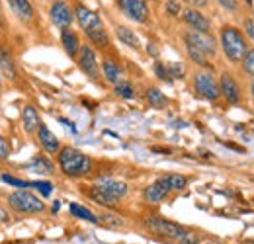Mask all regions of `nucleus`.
Returning <instances> with one entry per match:
<instances>
[{
	"label": "nucleus",
	"mask_w": 254,
	"mask_h": 244,
	"mask_svg": "<svg viewBox=\"0 0 254 244\" xmlns=\"http://www.w3.org/2000/svg\"><path fill=\"white\" fill-rule=\"evenodd\" d=\"M145 225L151 233L159 235L162 239H168V241H176L180 244H199V235L193 233L190 229L174 223V221H168V219H162V217H147L145 219Z\"/></svg>",
	"instance_id": "nucleus-1"
},
{
	"label": "nucleus",
	"mask_w": 254,
	"mask_h": 244,
	"mask_svg": "<svg viewBox=\"0 0 254 244\" xmlns=\"http://www.w3.org/2000/svg\"><path fill=\"white\" fill-rule=\"evenodd\" d=\"M74 16H76L80 28L86 31V35L90 37V41L94 45L106 47L110 43V37H108V33L104 30V24H102L100 16L96 14L94 10H90V8H86V6L80 4V6L74 8Z\"/></svg>",
	"instance_id": "nucleus-2"
},
{
	"label": "nucleus",
	"mask_w": 254,
	"mask_h": 244,
	"mask_svg": "<svg viewBox=\"0 0 254 244\" xmlns=\"http://www.w3.org/2000/svg\"><path fill=\"white\" fill-rule=\"evenodd\" d=\"M59 166L63 170V174L66 176H72V178H78V176H84L92 170V160L90 156L84 153H80L78 149H72V147H64L59 151Z\"/></svg>",
	"instance_id": "nucleus-3"
},
{
	"label": "nucleus",
	"mask_w": 254,
	"mask_h": 244,
	"mask_svg": "<svg viewBox=\"0 0 254 244\" xmlns=\"http://www.w3.org/2000/svg\"><path fill=\"white\" fill-rule=\"evenodd\" d=\"M219 43H221L225 57L231 62H243L247 51H249V43H247L243 31H239L237 28L225 26L219 35Z\"/></svg>",
	"instance_id": "nucleus-4"
},
{
	"label": "nucleus",
	"mask_w": 254,
	"mask_h": 244,
	"mask_svg": "<svg viewBox=\"0 0 254 244\" xmlns=\"http://www.w3.org/2000/svg\"><path fill=\"white\" fill-rule=\"evenodd\" d=\"M8 203L20 213H39V211L45 209L43 201L37 195H33L32 191H28V189H18V191L10 193L8 195Z\"/></svg>",
	"instance_id": "nucleus-5"
},
{
	"label": "nucleus",
	"mask_w": 254,
	"mask_h": 244,
	"mask_svg": "<svg viewBox=\"0 0 254 244\" xmlns=\"http://www.w3.org/2000/svg\"><path fill=\"white\" fill-rule=\"evenodd\" d=\"M193 88H195V92H197L199 96H203L205 100H211V102L221 96L219 82L215 80L213 72L207 70V68L195 72V76H193Z\"/></svg>",
	"instance_id": "nucleus-6"
},
{
	"label": "nucleus",
	"mask_w": 254,
	"mask_h": 244,
	"mask_svg": "<svg viewBox=\"0 0 254 244\" xmlns=\"http://www.w3.org/2000/svg\"><path fill=\"white\" fill-rule=\"evenodd\" d=\"M184 39H186V45L188 47H193V49H197V51H201L205 55H215L217 53V41L209 33L190 30L184 35Z\"/></svg>",
	"instance_id": "nucleus-7"
},
{
	"label": "nucleus",
	"mask_w": 254,
	"mask_h": 244,
	"mask_svg": "<svg viewBox=\"0 0 254 244\" xmlns=\"http://www.w3.org/2000/svg\"><path fill=\"white\" fill-rule=\"evenodd\" d=\"M118 6L120 10L126 14L129 20L133 22H147L149 18V6H147V0H118Z\"/></svg>",
	"instance_id": "nucleus-8"
},
{
	"label": "nucleus",
	"mask_w": 254,
	"mask_h": 244,
	"mask_svg": "<svg viewBox=\"0 0 254 244\" xmlns=\"http://www.w3.org/2000/svg\"><path fill=\"white\" fill-rule=\"evenodd\" d=\"M49 16H51V22L57 28H61V30H66L72 24V10H70V6L66 2H63V0L53 2L51 10H49Z\"/></svg>",
	"instance_id": "nucleus-9"
},
{
	"label": "nucleus",
	"mask_w": 254,
	"mask_h": 244,
	"mask_svg": "<svg viewBox=\"0 0 254 244\" xmlns=\"http://www.w3.org/2000/svg\"><path fill=\"white\" fill-rule=\"evenodd\" d=\"M78 66H80V70L86 74V76H90V78H98V61H96V53L92 47H88V45H82L80 47V51H78Z\"/></svg>",
	"instance_id": "nucleus-10"
},
{
	"label": "nucleus",
	"mask_w": 254,
	"mask_h": 244,
	"mask_svg": "<svg viewBox=\"0 0 254 244\" xmlns=\"http://www.w3.org/2000/svg\"><path fill=\"white\" fill-rule=\"evenodd\" d=\"M182 20H184V24L193 31L209 33V30H211V22H209L199 10H195V8H186V10L182 12Z\"/></svg>",
	"instance_id": "nucleus-11"
},
{
	"label": "nucleus",
	"mask_w": 254,
	"mask_h": 244,
	"mask_svg": "<svg viewBox=\"0 0 254 244\" xmlns=\"http://www.w3.org/2000/svg\"><path fill=\"white\" fill-rule=\"evenodd\" d=\"M219 88H221V94L225 96V100L229 104H239L241 100V90H239V84L237 80L229 74V72H223L221 78H219Z\"/></svg>",
	"instance_id": "nucleus-12"
},
{
	"label": "nucleus",
	"mask_w": 254,
	"mask_h": 244,
	"mask_svg": "<svg viewBox=\"0 0 254 244\" xmlns=\"http://www.w3.org/2000/svg\"><path fill=\"white\" fill-rule=\"evenodd\" d=\"M96 185H100L102 189H106L108 193H112L114 197L122 199L127 193V183L118 180V178H110V176H104V178H98L96 180Z\"/></svg>",
	"instance_id": "nucleus-13"
},
{
	"label": "nucleus",
	"mask_w": 254,
	"mask_h": 244,
	"mask_svg": "<svg viewBox=\"0 0 254 244\" xmlns=\"http://www.w3.org/2000/svg\"><path fill=\"white\" fill-rule=\"evenodd\" d=\"M168 185H166V182L162 180V178H159L157 182H153L151 185H147L145 187V191H143V195H145V199L149 201V203H160L166 195H168Z\"/></svg>",
	"instance_id": "nucleus-14"
},
{
	"label": "nucleus",
	"mask_w": 254,
	"mask_h": 244,
	"mask_svg": "<svg viewBox=\"0 0 254 244\" xmlns=\"http://www.w3.org/2000/svg\"><path fill=\"white\" fill-rule=\"evenodd\" d=\"M37 137H39V143H41V147L47 151V153H59V139L45 127V125H39V129H37Z\"/></svg>",
	"instance_id": "nucleus-15"
},
{
	"label": "nucleus",
	"mask_w": 254,
	"mask_h": 244,
	"mask_svg": "<svg viewBox=\"0 0 254 244\" xmlns=\"http://www.w3.org/2000/svg\"><path fill=\"white\" fill-rule=\"evenodd\" d=\"M88 195H90V199L96 201L98 205H104V207H112V205H116L120 199L118 197H114L112 193H108L106 189H102L100 185H92L90 189H88Z\"/></svg>",
	"instance_id": "nucleus-16"
},
{
	"label": "nucleus",
	"mask_w": 254,
	"mask_h": 244,
	"mask_svg": "<svg viewBox=\"0 0 254 244\" xmlns=\"http://www.w3.org/2000/svg\"><path fill=\"white\" fill-rule=\"evenodd\" d=\"M8 6L24 22H30L33 18V8L30 4V0H8Z\"/></svg>",
	"instance_id": "nucleus-17"
},
{
	"label": "nucleus",
	"mask_w": 254,
	"mask_h": 244,
	"mask_svg": "<svg viewBox=\"0 0 254 244\" xmlns=\"http://www.w3.org/2000/svg\"><path fill=\"white\" fill-rule=\"evenodd\" d=\"M61 41H63V47L64 51L68 53V57H76L78 51H80V43H78V35L70 28L61 31Z\"/></svg>",
	"instance_id": "nucleus-18"
},
{
	"label": "nucleus",
	"mask_w": 254,
	"mask_h": 244,
	"mask_svg": "<svg viewBox=\"0 0 254 244\" xmlns=\"http://www.w3.org/2000/svg\"><path fill=\"white\" fill-rule=\"evenodd\" d=\"M22 123H24V129L28 133H35L39 129V125H41L39 114H37V110L33 106H26L24 108V112H22Z\"/></svg>",
	"instance_id": "nucleus-19"
},
{
	"label": "nucleus",
	"mask_w": 254,
	"mask_h": 244,
	"mask_svg": "<svg viewBox=\"0 0 254 244\" xmlns=\"http://www.w3.org/2000/svg\"><path fill=\"white\" fill-rule=\"evenodd\" d=\"M26 168L32 170V172H37V174H51L53 172V162L47 160L45 156H35L26 164Z\"/></svg>",
	"instance_id": "nucleus-20"
},
{
	"label": "nucleus",
	"mask_w": 254,
	"mask_h": 244,
	"mask_svg": "<svg viewBox=\"0 0 254 244\" xmlns=\"http://www.w3.org/2000/svg\"><path fill=\"white\" fill-rule=\"evenodd\" d=\"M102 72H104V78H106L108 82H112V84H118L120 78H122V68H120L114 61H110V59L104 61V64H102Z\"/></svg>",
	"instance_id": "nucleus-21"
},
{
	"label": "nucleus",
	"mask_w": 254,
	"mask_h": 244,
	"mask_svg": "<svg viewBox=\"0 0 254 244\" xmlns=\"http://www.w3.org/2000/svg\"><path fill=\"white\" fill-rule=\"evenodd\" d=\"M0 72H4L8 78H14L16 76V66H14V61L10 57V53L0 47Z\"/></svg>",
	"instance_id": "nucleus-22"
},
{
	"label": "nucleus",
	"mask_w": 254,
	"mask_h": 244,
	"mask_svg": "<svg viewBox=\"0 0 254 244\" xmlns=\"http://www.w3.org/2000/svg\"><path fill=\"white\" fill-rule=\"evenodd\" d=\"M162 180L166 182L170 191H180L188 185V178L182 174H166V176H162Z\"/></svg>",
	"instance_id": "nucleus-23"
},
{
	"label": "nucleus",
	"mask_w": 254,
	"mask_h": 244,
	"mask_svg": "<svg viewBox=\"0 0 254 244\" xmlns=\"http://www.w3.org/2000/svg\"><path fill=\"white\" fill-rule=\"evenodd\" d=\"M116 33H118V37H120V41H124L126 45H129V47H135V49H139V37L135 35V31H131L129 28H126V26H118V30H116Z\"/></svg>",
	"instance_id": "nucleus-24"
},
{
	"label": "nucleus",
	"mask_w": 254,
	"mask_h": 244,
	"mask_svg": "<svg viewBox=\"0 0 254 244\" xmlns=\"http://www.w3.org/2000/svg\"><path fill=\"white\" fill-rule=\"evenodd\" d=\"M147 100H149V104H151L153 108H164V106L168 104L166 96H164L159 88H155V86H149V88H147Z\"/></svg>",
	"instance_id": "nucleus-25"
},
{
	"label": "nucleus",
	"mask_w": 254,
	"mask_h": 244,
	"mask_svg": "<svg viewBox=\"0 0 254 244\" xmlns=\"http://www.w3.org/2000/svg\"><path fill=\"white\" fill-rule=\"evenodd\" d=\"M70 213L78 219H84V221H90V223H98V217H96L88 207H82L78 203H70Z\"/></svg>",
	"instance_id": "nucleus-26"
},
{
	"label": "nucleus",
	"mask_w": 254,
	"mask_h": 244,
	"mask_svg": "<svg viewBox=\"0 0 254 244\" xmlns=\"http://www.w3.org/2000/svg\"><path fill=\"white\" fill-rule=\"evenodd\" d=\"M0 180H2V182H6V183H10V185H16L18 189H28V187H33V182L14 178V176H10V174H2V176H0Z\"/></svg>",
	"instance_id": "nucleus-27"
},
{
	"label": "nucleus",
	"mask_w": 254,
	"mask_h": 244,
	"mask_svg": "<svg viewBox=\"0 0 254 244\" xmlns=\"http://www.w3.org/2000/svg\"><path fill=\"white\" fill-rule=\"evenodd\" d=\"M116 94L122 96V98H126V100H131L135 96V88L129 82H118L116 84Z\"/></svg>",
	"instance_id": "nucleus-28"
},
{
	"label": "nucleus",
	"mask_w": 254,
	"mask_h": 244,
	"mask_svg": "<svg viewBox=\"0 0 254 244\" xmlns=\"http://www.w3.org/2000/svg\"><path fill=\"white\" fill-rule=\"evenodd\" d=\"M243 70L249 74V76H253L254 78V49H249L247 51V55H245V59H243Z\"/></svg>",
	"instance_id": "nucleus-29"
},
{
	"label": "nucleus",
	"mask_w": 254,
	"mask_h": 244,
	"mask_svg": "<svg viewBox=\"0 0 254 244\" xmlns=\"http://www.w3.org/2000/svg\"><path fill=\"white\" fill-rule=\"evenodd\" d=\"M186 47H188V45H186ZM188 53H190V57L193 62H197V64H201V66H207V64H209L205 53H201V51H197V49H193V47H188Z\"/></svg>",
	"instance_id": "nucleus-30"
},
{
	"label": "nucleus",
	"mask_w": 254,
	"mask_h": 244,
	"mask_svg": "<svg viewBox=\"0 0 254 244\" xmlns=\"http://www.w3.org/2000/svg\"><path fill=\"white\" fill-rule=\"evenodd\" d=\"M33 187H35V189H39L41 197H49V193L53 191L51 182H33Z\"/></svg>",
	"instance_id": "nucleus-31"
},
{
	"label": "nucleus",
	"mask_w": 254,
	"mask_h": 244,
	"mask_svg": "<svg viewBox=\"0 0 254 244\" xmlns=\"http://www.w3.org/2000/svg\"><path fill=\"white\" fill-rule=\"evenodd\" d=\"M155 72H157V76H159L160 80H172L170 74H168V66H164L162 62H157V64H155Z\"/></svg>",
	"instance_id": "nucleus-32"
},
{
	"label": "nucleus",
	"mask_w": 254,
	"mask_h": 244,
	"mask_svg": "<svg viewBox=\"0 0 254 244\" xmlns=\"http://www.w3.org/2000/svg\"><path fill=\"white\" fill-rule=\"evenodd\" d=\"M166 10H168L170 16H178L180 10H182V6H180L176 0H166Z\"/></svg>",
	"instance_id": "nucleus-33"
},
{
	"label": "nucleus",
	"mask_w": 254,
	"mask_h": 244,
	"mask_svg": "<svg viewBox=\"0 0 254 244\" xmlns=\"http://www.w3.org/2000/svg\"><path fill=\"white\" fill-rule=\"evenodd\" d=\"M219 4L229 12H237L239 10V2L237 0H219Z\"/></svg>",
	"instance_id": "nucleus-34"
},
{
	"label": "nucleus",
	"mask_w": 254,
	"mask_h": 244,
	"mask_svg": "<svg viewBox=\"0 0 254 244\" xmlns=\"http://www.w3.org/2000/svg\"><path fill=\"white\" fill-rule=\"evenodd\" d=\"M168 74H170V78H180L184 72H182L180 64H168Z\"/></svg>",
	"instance_id": "nucleus-35"
},
{
	"label": "nucleus",
	"mask_w": 254,
	"mask_h": 244,
	"mask_svg": "<svg viewBox=\"0 0 254 244\" xmlns=\"http://www.w3.org/2000/svg\"><path fill=\"white\" fill-rule=\"evenodd\" d=\"M245 31H247V35L251 39H254V20H251V18L245 20Z\"/></svg>",
	"instance_id": "nucleus-36"
},
{
	"label": "nucleus",
	"mask_w": 254,
	"mask_h": 244,
	"mask_svg": "<svg viewBox=\"0 0 254 244\" xmlns=\"http://www.w3.org/2000/svg\"><path fill=\"white\" fill-rule=\"evenodd\" d=\"M10 154V147H8V143H6V139L0 135V156L4 158V156H8Z\"/></svg>",
	"instance_id": "nucleus-37"
},
{
	"label": "nucleus",
	"mask_w": 254,
	"mask_h": 244,
	"mask_svg": "<svg viewBox=\"0 0 254 244\" xmlns=\"http://www.w3.org/2000/svg\"><path fill=\"white\" fill-rule=\"evenodd\" d=\"M186 2H190L191 6H197V8H201V6L207 4V0H186Z\"/></svg>",
	"instance_id": "nucleus-38"
},
{
	"label": "nucleus",
	"mask_w": 254,
	"mask_h": 244,
	"mask_svg": "<svg viewBox=\"0 0 254 244\" xmlns=\"http://www.w3.org/2000/svg\"><path fill=\"white\" fill-rule=\"evenodd\" d=\"M8 221H10V215H8L4 209H2V207H0V223H8Z\"/></svg>",
	"instance_id": "nucleus-39"
},
{
	"label": "nucleus",
	"mask_w": 254,
	"mask_h": 244,
	"mask_svg": "<svg viewBox=\"0 0 254 244\" xmlns=\"http://www.w3.org/2000/svg\"><path fill=\"white\" fill-rule=\"evenodd\" d=\"M251 94H253V98H254V78H253V82H251Z\"/></svg>",
	"instance_id": "nucleus-40"
},
{
	"label": "nucleus",
	"mask_w": 254,
	"mask_h": 244,
	"mask_svg": "<svg viewBox=\"0 0 254 244\" xmlns=\"http://www.w3.org/2000/svg\"><path fill=\"white\" fill-rule=\"evenodd\" d=\"M0 26H2V20H0Z\"/></svg>",
	"instance_id": "nucleus-41"
},
{
	"label": "nucleus",
	"mask_w": 254,
	"mask_h": 244,
	"mask_svg": "<svg viewBox=\"0 0 254 244\" xmlns=\"http://www.w3.org/2000/svg\"><path fill=\"white\" fill-rule=\"evenodd\" d=\"M0 84H2V78H0Z\"/></svg>",
	"instance_id": "nucleus-42"
}]
</instances>
